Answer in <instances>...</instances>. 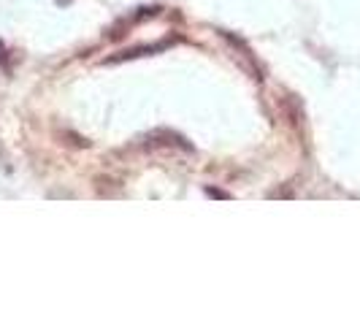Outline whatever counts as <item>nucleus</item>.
<instances>
[{
	"instance_id": "1",
	"label": "nucleus",
	"mask_w": 360,
	"mask_h": 325,
	"mask_svg": "<svg viewBox=\"0 0 360 325\" xmlns=\"http://www.w3.org/2000/svg\"><path fill=\"white\" fill-rule=\"evenodd\" d=\"M168 46V41H162V44H155V46H139V49H125V52H120L117 57H108L106 63H120V60H133V57H141L144 52H160V49H165Z\"/></svg>"
}]
</instances>
